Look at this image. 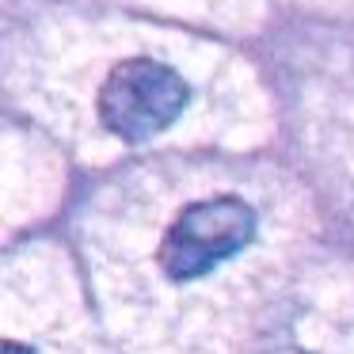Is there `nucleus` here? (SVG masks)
Wrapping results in <instances>:
<instances>
[{"instance_id": "f257e3e1", "label": "nucleus", "mask_w": 354, "mask_h": 354, "mask_svg": "<svg viewBox=\"0 0 354 354\" xmlns=\"http://www.w3.org/2000/svg\"><path fill=\"white\" fill-rule=\"evenodd\" d=\"M255 236V214L240 198H202L168 225L156 263L171 282H191L244 252Z\"/></svg>"}, {"instance_id": "f03ea898", "label": "nucleus", "mask_w": 354, "mask_h": 354, "mask_svg": "<svg viewBox=\"0 0 354 354\" xmlns=\"http://www.w3.org/2000/svg\"><path fill=\"white\" fill-rule=\"evenodd\" d=\"M187 92L183 77L153 57H130L115 65L100 88V122L122 141H149L183 115Z\"/></svg>"}, {"instance_id": "7ed1b4c3", "label": "nucleus", "mask_w": 354, "mask_h": 354, "mask_svg": "<svg viewBox=\"0 0 354 354\" xmlns=\"http://www.w3.org/2000/svg\"><path fill=\"white\" fill-rule=\"evenodd\" d=\"M4 354H35L31 346H19V343H4Z\"/></svg>"}]
</instances>
